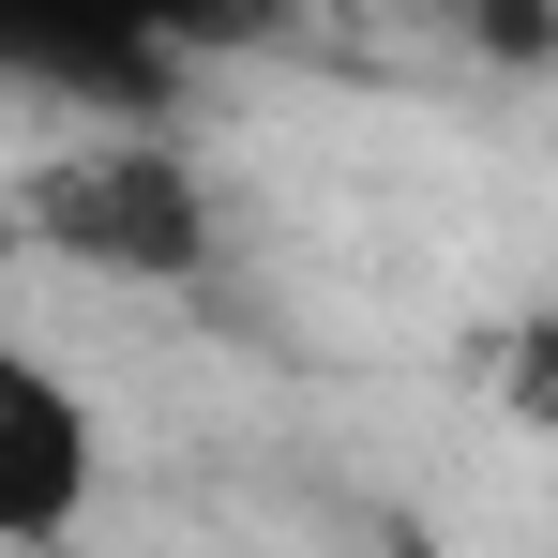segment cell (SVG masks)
Masks as SVG:
<instances>
[{
    "instance_id": "6da1fadb",
    "label": "cell",
    "mask_w": 558,
    "mask_h": 558,
    "mask_svg": "<svg viewBox=\"0 0 558 558\" xmlns=\"http://www.w3.org/2000/svg\"><path fill=\"white\" fill-rule=\"evenodd\" d=\"M31 242H46L61 272H92V287L167 302V287H211L227 211H211V182H196V151L167 121H106L92 151H61V167L31 182Z\"/></svg>"
},
{
    "instance_id": "3957f363",
    "label": "cell",
    "mask_w": 558,
    "mask_h": 558,
    "mask_svg": "<svg viewBox=\"0 0 558 558\" xmlns=\"http://www.w3.org/2000/svg\"><path fill=\"white\" fill-rule=\"evenodd\" d=\"M92 498H106V408L46 348H0V544L15 558L76 544Z\"/></svg>"
},
{
    "instance_id": "5b68a950",
    "label": "cell",
    "mask_w": 558,
    "mask_h": 558,
    "mask_svg": "<svg viewBox=\"0 0 558 558\" xmlns=\"http://www.w3.org/2000/svg\"><path fill=\"white\" fill-rule=\"evenodd\" d=\"M483 392H498V423L558 438V302H544V317H513V332H483Z\"/></svg>"
},
{
    "instance_id": "277c9868",
    "label": "cell",
    "mask_w": 558,
    "mask_h": 558,
    "mask_svg": "<svg viewBox=\"0 0 558 558\" xmlns=\"http://www.w3.org/2000/svg\"><path fill=\"white\" fill-rule=\"evenodd\" d=\"M423 15L453 31L483 76H544V61H558V0H423Z\"/></svg>"
},
{
    "instance_id": "7a4b0ae2",
    "label": "cell",
    "mask_w": 558,
    "mask_h": 558,
    "mask_svg": "<svg viewBox=\"0 0 558 558\" xmlns=\"http://www.w3.org/2000/svg\"><path fill=\"white\" fill-rule=\"evenodd\" d=\"M242 31H272V0H0V61L106 121H151L182 92V61L242 46Z\"/></svg>"
}]
</instances>
